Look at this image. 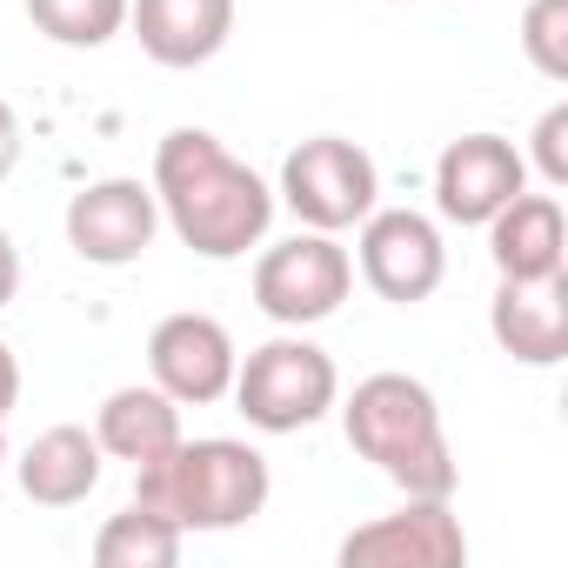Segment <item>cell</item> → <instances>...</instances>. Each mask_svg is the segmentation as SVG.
Here are the masks:
<instances>
[{"label": "cell", "mask_w": 568, "mask_h": 568, "mask_svg": "<svg viewBox=\"0 0 568 568\" xmlns=\"http://www.w3.org/2000/svg\"><path fill=\"white\" fill-rule=\"evenodd\" d=\"M148 187L161 201V221L201 261H241L247 247H261V234L274 221V187L247 161H234L207 128L161 134Z\"/></svg>", "instance_id": "cell-1"}, {"label": "cell", "mask_w": 568, "mask_h": 568, "mask_svg": "<svg viewBox=\"0 0 568 568\" xmlns=\"http://www.w3.org/2000/svg\"><path fill=\"white\" fill-rule=\"evenodd\" d=\"M267 462L261 448L247 442H227V435H201V442H174L168 455L141 462L134 468V501L168 515L181 535L201 528V535H221V528H241L267 508Z\"/></svg>", "instance_id": "cell-2"}, {"label": "cell", "mask_w": 568, "mask_h": 568, "mask_svg": "<svg viewBox=\"0 0 568 568\" xmlns=\"http://www.w3.org/2000/svg\"><path fill=\"white\" fill-rule=\"evenodd\" d=\"M342 428H348V448L362 462H375L402 495H455L462 468H455L442 408L415 375L388 368V375L355 382V395L342 408Z\"/></svg>", "instance_id": "cell-3"}, {"label": "cell", "mask_w": 568, "mask_h": 568, "mask_svg": "<svg viewBox=\"0 0 568 568\" xmlns=\"http://www.w3.org/2000/svg\"><path fill=\"white\" fill-rule=\"evenodd\" d=\"M247 415V428L261 435H302L315 428L335 402H342V375L328 362V348H315L302 328L261 342L247 362H234V388H227Z\"/></svg>", "instance_id": "cell-4"}, {"label": "cell", "mask_w": 568, "mask_h": 568, "mask_svg": "<svg viewBox=\"0 0 568 568\" xmlns=\"http://www.w3.org/2000/svg\"><path fill=\"white\" fill-rule=\"evenodd\" d=\"M348 288H355V261L322 227L274 241L254 261V308L267 322H281V328H315V322H328L348 302Z\"/></svg>", "instance_id": "cell-5"}, {"label": "cell", "mask_w": 568, "mask_h": 568, "mask_svg": "<svg viewBox=\"0 0 568 568\" xmlns=\"http://www.w3.org/2000/svg\"><path fill=\"white\" fill-rule=\"evenodd\" d=\"M281 201L295 207L302 227L342 234V227H362L375 214L382 174H375L368 148H355L342 134H315V141H302L288 161H281Z\"/></svg>", "instance_id": "cell-6"}, {"label": "cell", "mask_w": 568, "mask_h": 568, "mask_svg": "<svg viewBox=\"0 0 568 568\" xmlns=\"http://www.w3.org/2000/svg\"><path fill=\"white\" fill-rule=\"evenodd\" d=\"M468 535L448 495H408L395 515H375L368 528L342 535V568H462Z\"/></svg>", "instance_id": "cell-7"}, {"label": "cell", "mask_w": 568, "mask_h": 568, "mask_svg": "<svg viewBox=\"0 0 568 568\" xmlns=\"http://www.w3.org/2000/svg\"><path fill=\"white\" fill-rule=\"evenodd\" d=\"M448 274V247H442V227L415 207H375L362 221V281L395 302V308H415L442 288Z\"/></svg>", "instance_id": "cell-8"}, {"label": "cell", "mask_w": 568, "mask_h": 568, "mask_svg": "<svg viewBox=\"0 0 568 568\" xmlns=\"http://www.w3.org/2000/svg\"><path fill=\"white\" fill-rule=\"evenodd\" d=\"M521 187H528V161L501 134H462L435 161V207L455 227H488Z\"/></svg>", "instance_id": "cell-9"}, {"label": "cell", "mask_w": 568, "mask_h": 568, "mask_svg": "<svg viewBox=\"0 0 568 568\" xmlns=\"http://www.w3.org/2000/svg\"><path fill=\"white\" fill-rule=\"evenodd\" d=\"M154 227H161V201L148 181L134 174H114V181H94L68 201V247L94 267H128L154 247Z\"/></svg>", "instance_id": "cell-10"}, {"label": "cell", "mask_w": 568, "mask_h": 568, "mask_svg": "<svg viewBox=\"0 0 568 568\" xmlns=\"http://www.w3.org/2000/svg\"><path fill=\"white\" fill-rule=\"evenodd\" d=\"M234 335L214 322V315H168L154 335H148V375L161 395H174L181 408H207L234 388Z\"/></svg>", "instance_id": "cell-11"}, {"label": "cell", "mask_w": 568, "mask_h": 568, "mask_svg": "<svg viewBox=\"0 0 568 568\" xmlns=\"http://www.w3.org/2000/svg\"><path fill=\"white\" fill-rule=\"evenodd\" d=\"M488 335L501 355H515L521 368H555L568 355V274L548 281H501L495 308H488Z\"/></svg>", "instance_id": "cell-12"}, {"label": "cell", "mask_w": 568, "mask_h": 568, "mask_svg": "<svg viewBox=\"0 0 568 568\" xmlns=\"http://www.w3.org/2000/svg\"><path fill=\"white\" fill-rule=\"evenodd\" d=\"M128 28L154 68H207L234 34V0H128Z\"/></svg>", "instance_id": "cell-13"}, {"label": "cell", "mask_w": 568, "mask_h": 568, "mask_svg": "<svg viewBox=\"0 0 568 568\" xmlns=\"http://www.w3.org/2000/svg\"><path fill=\"white\" fill-rule=\"evenodd\" d=\"M488 261L501 281H548V274H568V221H561V201L555 194H515L495 221H488Z\"/></svg>", "instance_id": "cell-14"}, {"label": "cell", "mask_w": 568, "mask_h": 568, "mask_svg": "<svg viewBox=\"0 0 568 568\" xmlns=\"http://www.w3.org/2000/svg\"><path fill=\"white\" fill-rule=\"evenodd\" d=\"M101 442H94V428H74V422H61V428H48V435H34L28 442V455H21V495L28 501H41V508H74V501H88L94 488H101Z\"/></svg>", "instance_id": "cell-15"}, {"label": "cell", "mask_w": 568, "mask_h": 568, "mask_svg": "<svg viewBox=\"0 0 568 568\" xmlns=\"http://www.w3.org/2000/svg\"><path fill=\"white\" fill-rule=\"evenodd\" d=\"M94 442H101V455H114V462H154V455H168L174 442H181V402L174 395H161L154 382L141 388H114L108 402H101V415H94Z\"/></svg>", "instance_id": "cell-16"}, {"label": "cell", "mask_w": 568, "mask_h": 568, "mask_svg": "<svg viewBox=\"0 0 568 568\" xmlns=\"http://www.w3.org/2000/svg\"><path fill=\"white\" fill-rule=\"evenodd\" d=\"M94 561L101 568H174L181 561V528L168 515H154V508L134 501V508H121V515L101 521Z\"/></svg>", "instance_id": "cell-17"}, {"label": "cell", "mask_w": 568, "mask_h": 568, "mask_svg": "<svg viewBox=\"0 0 568 568\" xmlns=\"http://www.w3.org/2000/svg\"><path fill=\"white\" fill-rule=\"evenodd\" d=\"M28 21L61 48H108L128 28V0H28Z\"/></svg>", "instance_id": "cell-18"}, {"label": "cell", "mask_w": 568, "mask_h": 568, "mask_svg": "<svg viewBox=\"0 0 568 568\" xmlns=\"http://www.w3.org/2000/svg\"><path fill=\"white\" fill-rule=\"evenodd\" d=\"M521 54L541 81H568V0H528L521 8Z\"/></svg>", "instance_id": "cell-19"}, {"label": "cell", "mask_w": 568, "mask_h": 568, "mask_svg": "<svg viewBox=\"0 0 568 568\" xmlns=\"http://www.w3.org/2000/svg\"><path fill=\"white\" fill-rule=\"evenodd\" d=\"M535 168H541L548 187H568V101H555L535 121Z\"/></svg>", "instance_id": "cell-20"}, {"label": "cell", "mask_w": 568, "mask_h": 568, "mask_svg": "<svg viewBox=\"0 0 568 568\" xmlns=\"http://www.w3.org/2000/svg\"><path fill=\"white\" fill-rule=\"evenodd\" d=\"M14 168H21V114L0 101V181H8Z\"/></svg>", "instance_id": "cell-21"}, {"label": "cell", "mask_w": 568, "mask_h": 568, "mask_svg": "<svg viewBox=\"0 0 568 568\" xmlns=\"http://www.w3.org/2000/svg\"><path fill=\"white\" fill-rule=\"evenodd\" d=\"M21 295V247H14V234L0 227V308H8Z\"/></svg>", "instance_id": "cell-22"}, {"label": "cell", "mask_w": 568, "mask_h": 568, "mask_svg": "<svg viewBox=\"0 0 568 568\" xmlns=\"http://www.w3.org/2000/svg\"><path fill=\"white\" fill-rule=\"evenodd\" d=\"M14 402H21V362H14L8 342H0V422L14 415Z\"/></svg>", "instance_id": "cell-23"}, {"label": "cell", "mask_w": 568, "mask_h": 568, "mask_svg": "<svg viewBox=\"0 0 568 568\" xmlns=\"http://www.w3.org/2000/svg\"><path fill=\"white\" fill-rule=\"evenodd\" d=\"M0 462H8V422H0Z\"/></svg>", "instance_id": "cell-24"}]
</instances>
